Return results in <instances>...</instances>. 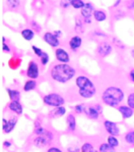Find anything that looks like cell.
<instances>
[{
    "mask_svg": "<svg viewBox=\"0 0 134 152\" xmlns=\"http://www.w3.org/2000/svg\"><path fill=\"white\" fill-rule=\"evenodd\" d=\"M37 88V82L36 80L33 79H29L24 82V92H30V91H33Z\"/></svg>",
    "mask_w": 134,
    "mask_h": 152,
    "instance_id": "cell-21",
    "label": "cell"
},
{
    "mask_svg": "<svg viewBox=\"0 0 134 152\" xmlns=\"http://www.w3.org/2000/svg\"><path fill=\"white\" fill-rule=\"evenodd\" d=\"M85 2L82 1V0H72V3H71V6H72L74 9H81L84 6Z\"/></svg>",
    "mask_w": 134,
    "mask_h": 152,
    "instance_id": "cell-28",
    "label": "cell"
},
{
    "mask_svg": "<svg viewBox=\"0 0 134 152\" xmlns=\"http://www.w3.org/2000/svg\"><path fill=\"white\" fill-rule=\"evenodd\" d=\"M17 124V116H11L10 118H2V131L4 134H9L14 130L15 126Z\"/></svg>",
    "mask_w": 134,
    "mask_h": 152,
    "instance_id": "cell-7",
    "label": "cell"
},
{
    "mask_svg": "<svg viewBox=\"0 0 134 152\" xmlns=\"http://www.w3.org/2000/svg\"><path fill=\"white\" fill-rule=\"evenodd\" d=\"M55 57L56 60L60 64H69L70 62V55L68 52L62 47H58L55 49Z\"/></svg>",
    "mask_w": 134,
    "mask_h": 152,
    "instance_id": "cell-10",
    "label": "cell"
},
{
    "mask_svg": "<svg viewBox=\"0 0 134 152\" xmlns=\"http://www.w3.org/2000/svg\"><path fill=\"white\" fill-rule=\"evenodd\" d=\"M84 23L81 22L79 18H76V20H75V31L77 33L84 31Z\"/></svg>",
    "mask_w": 134,
    "mask_h": 152,
    "instance_id": "cell-29",
    "label": "cell"
},
{
    "mask_svg": "<svg viewBox=\"0 0 134 152\" xmlns=\"http://www.w3.org/2000/svg\"><path fill=\"white\" fill-rule=\"evenodd\" d=\"M131 56H132V57L134 58V49H132V50H131Z\"/></svg>",
    "mask_w": 134,
    "mask_h": 152,
    "instance_id": "cell-46",
    "label": "cell"
},
{
    "mask_svg": "<svg viewBox=\"0 0 134 152\" xmlns=\"http://www.w3.org/2000/svg\"><path fill=\"white\" fill-rule=\"evenodd\" d=\"M94 20L98 23H102V22H105L106 20H107L108 15L107 13H106V11L102 10V9H96V10L94 11Z\"/></svg>",
    "mask_w": 134,
    "mask_h": 152,
    "instance_id": "cell-20",
    "label": "cell"
},
{
    "mask_svg": "<svg viewBox=\"0 0 134 152\" xmlns=\"http://www.w3.org/2000/svg\"><path fill=\"white\" fill-rule=\"evenodd\" d=\"M124 140L127 144L131 145V146H134V131H129L125 134L124 136Z\"/></svg>",
    "mask_w": 134,
    "mask_h": 152,
    "instance_id": "cell-23",
    "label": "cell"
},
{
    "mask_svg": "<svg viewBox=\"0 0 134 152\" xmlns=\"http://www.w3.org/2000/svg\"><path fill=\"white\" fill-rule=\"evenodd\" d=\"M117 108H118V111L121 113L122 118H123L124 120L132 118L133 114H134V109L131 108V107L128 106V105H119Z\"/></svg>",
    "mask_w": 134,
    "mask_h": 152,
    "instance_id": "cell-14",
    "label": "cell"
},
{
    "mask_svg": "<svg viewBox=\"0 0 134 152\" xmlns=\"http://www.w3.org/2000/svg\"><path fill=\"white\" fill-rule=\"evenodd\" d=\"M124 98H125V94L123 90L116 86H109L104 90L102 94L103 103L110 107H118L119 105H121Z\"/></svg>",
    "mask_w": 134,
    "mask_h": 152,
    "instance_id": "cell-2",
    "label": "cell"
},
{
    "mask_svg": "<svg viewBox=\"0 0 134 152\" xmlns=\"http://www.w3.org/2000/svg\"><path fill=\"white\" fill-rule=\"evenodd\" d=\"M112 42H113V44H115V45H116L118 48H120V49H124V48H125V45H124V44L122 43V42L120 41L119 39L115 38V37H113V38H112Z\"/></svg>",
    "mask_w": 134,
    "mask_h": 152,
    "instance_id": "cell-35",
    "label": "cell"
},
{
    "mask_svg": "<svg viewBox=\"0 0 134 152\" xmlns=\"http://www.w3.org/2000/svg\"><path fill=\"white\" fill-rule=\"evenodd\" d=\"M82 45V38L79 36V35H75V36L71 37V39L69 40V48L75 52L78 49L81 47Z\"/></svg>",
    "mask_w": 134,
    "mask_h": 152,
    "instance_id": "cell-15",
    "label": "cell"
},
{
    "mask_svg": "<svg viewBox=\"0 0 134 152\" xmlns=\"http://www.w3.org/2000/svg\"><path fill=\"white\" fill-rule=\"evenodd\" d=\"M43 39L48 45L53 48H58V46L60 45V38H58L53 32H46L43 36Z\"/></svg>",
    "mask_w": 134,
    "mask_h": 152,
    "instance_id": "cell-11",
    "label": "cell"
},
{
    "mask_svg": "<svg viewBox=\"0 0 134 152\" xmlns=\"http://www.w3.org/2000/svg\"><path fill=\"white\" fill-rule=\"evenodd\" d=\"M92 35H94V36H98V37H104V38H107V35H106V34H104L103 32L94 31V32H92Z\"/></svg>",
    "mask_w": 134,
    "mask_h": 152,
    "instance_id": "cell-39",
    "label": "cell"
},
{
    "mask_svg": "<svg viewBox=\"0 0 134 152\" xmlns=\"http://www.w3.org/2000/svg\"><path fill=\"white\" fill-rule=\"evenodd\" d=\"M6 92L8 94V97L10 100H20V92L18 90L15 89H11V88H6Z\"/></svg>",
    "mask_w": 134,
    "mask_h": 152,
    "instance_id": "cell-22",
    "label": "cell"
},
{
    "mask_svg": "<svg viewBox=\"0 0 134 152\" xmlns=\"http://www.w3.org/2000/svg\"><path fill=\"white\" fill-rule=\"evenodd\" d=\"M80 149H81L82 152H97L96 149H94V147L92 146L91 143H89V142L82 144L81 147H80Z\"/></svg>",
    "mask_w": 134,
    "mask_h": 152,
    "instance_id": "cell-26",
    "label": "cell"
},
{
    "mask_svg": "<svg viewBox=\"0 0 134 152\" xmlns=\"http://www.w3.org/2000/svg\"><path fill=\"white\" fill-rule=\"evenodd\" d=\"M46 131L47 130H46L45 128L41 127V126H36V128H35V130H34V134L36 135V136H40V135H43Z\"/></svg>",
    "mask_w": 134,
    "mask_h": 152,
    "instance_id": "cell-34",
    "label": "cell"
},
{
    "mask_svg": "<svg viewBox=\"0 0 134 152\" xmlns=\"http://www.w3.org/2000/svg\"><path fill=\"white\" fill-rule=\"evenodd\" d=\"M70 152H76V151H70Z\"/></svg>",
    "mask_w": 134,
    "mask_h": 152,
    "instance_id": "cell-47",
    "label": "cell"
},
{
    "mask_svg": "<svg viewBox=\"0 0 134 152\" xmlns=\"http://www.w3.org/2000/svg\"><path fill=\"white\" fill-rule=\"evenodd\" d=\"M27 76L29 79H33L37 80L40 77V69H39V64L34 60H31L27 64Z\"/></svg>",
    "mask_w": 134,
    "mask_h": 152,
    "instance_id": "cell-8",
    "label": "cell"
},
{
    "mask_svg": "<svg viewBox=\"0 0 134 152\" xmlns=\"http://www.w3.org/2000/svg\"><path fill=\"white\" fill-rule=\"evenodd\" d=\"M53 140H54V134L47 130L43 135L36 136V138L33 140V143L35 146L39 147V148H43V147L49 146Z\"/></svg>",
    "mask_w": 134,
    "mask_h": 152,
    "instance_id": "cell-5",
    "label": "cell"
},
{
    "mask_svg": "<svg viewBox=\"0 0 134 152\" xmlns=\"http://www.w3.org/2000/svg\"><path fill=\"white\" fill-rule=\"evenodd\" d=\"M113 52V46L111 45L109 42H102L99 44L98 48H97V53L100 57H107L111 53Z\"/></svg>",
    "mask_w": 134,
    "mask_h": 152,
    "instance_id": "cell-9",
    "label": "cell"
},
{
    "mask_svg": "<svg viewBox=\"0 0 134 152\" xmlns=\"http://www.w3.org/2000/svg\"><path fill=\"white\" fill-rule=\"evenodd\" d=\"M94 106H96V108L98 109V111L100 112V113H102V112H103V106H102L101 104H96Z\"/></svg>",
    "mask_w": 134,
    "mask_h": 152,
    "instance_id": "cell-43",
    "label": "cell"
},
{
    "mask_svg": "<svg viewBox=\"0 0 134 152\" xmlns=\"http://www.w3.org/2000/svg\"><path fill=\"white\" fill-rule=\"evenodd\" d=\"M104 128L109 135H112V136H119L120 135V129L115 121L105 120L104 121Z\"/></svg>",
    "mask_w": 134,
    "mask_h": 152,
    "instance_id": "cell-12",
    "label": "cell"
},
{
    "mask_svg": "<svg viewBox=\"0 0 134 152\" xmlns=\"http://www.w3.org/2000/svg\"><path fill=\"white\" fill-rule=\"evenodd\" d=\"M129 79L132 83H134V69L129 72Z\"/></svg>",
    "mask_w": 134,
    "mask_h": 152,
    "instance_id": "cell-41",
    "label": "cell"
},
{
    "mask_svg": "<svg viewBox=\"0 0 134 152\" xmlns=\"http://www.w3.org/2000/svg\"><path fill=\"white\" fill-rule=\"evenodd\" d=\"M43 102L47 106L55 108V107L62 106V105L65 104V99L58 93H49V94H46L43 97Z\"/></svg>",
    "mask_w": 134,
    "mask_h": 152,
    "instance_id": "cell-4",
    "label": "cell"
},
{
    "mask_svg": "<svg viewBox=\"0 0 134 152\" xmlns=\"http://www.w3.org/2000/svg\"><path fill=\"white\" fill-rule=\"evenodd\" d=\"M53 33H54V34L56 35V36L58 37V38H60V37L62 36V31H60V30H57V31H54Z\"/></svg>",
    "mask_w": 134,
    "mask_h": 152,
    "instance_id": "cell-44",
    "label": "cell"
},
{
    "mask_svg": "<svg viewBox=\"0 0 134 152\" xmlns=\"http://www.w3.org/2000/svg\"><path fill=\"white\" fill-rule=\"evenodd\" d=\"M96 10L94 7V4L91 2H85L84 6L80 9V15H81L82 18H84V23L85 25H91L92 20V15L94 11Z\"/></svg>",
    "mask_w": 134,
    "mask_h": 152,
    "instance_id": "cell-6",
    "label": "cell"
},
{
    "mask_svg": "<svg viewBox=\"0 0 134 152\" xmlns=\"http://www.w3.org/2000/svg\"><path fill=\"white\" fill-rule=\"evenodd\" d=\"M66 123H67V130L69 132H74L76 130V118L74 114L69 113L66 118Z\"/></svg>",
    "mask_w": 134,
    "mask_h": 152,
    "instance_id": "cell-17",
    "label": "cell"
},
{
    "mask_svg": "<svg viewBox=\"0 0 134 152\" xmlns=\"http://www.w3.org/2000/svg\"><path fill=\"white\" fill-rule=\"evenodd\" d=\"M75 85L78 88V94L84 99H91L97 94V87L89 77L78 76L75 80Z\"/></svg>",
    "mask_w": 134,
    "mask_h": 152,
    "instance_id": "cell-3",
    "label": "cell"
},
{
    "mask_svg": "<svg viewBox=\"0 0 134 152\" xmlns=\"http://www.w3.org/2000/svg\"><path fill=\"white\" fill-rule=\"evenodd\" d=\"M84 113L86 114L87 118H89L91 120H98L100 118V112L98 111V109L96 108V106H86L85 107Z\"/></svg>",
    "mask_w": 134,
    "mask_h": 152,
    "instance_id": "cell-16",
    "label": "cell"
},
{
    "mask_svg": "<svg viewBox=\"0 0 134 152\" xmlns=\"http://www.w3.org/2000/svg\"><path fill=\"white\" fill-rule=\"evenodd\" d=\"M76 75V71L69 64H56L50 69V77L53 81L59 84H66Z\"/></svg>",
    "mask_w": 134,
    "mask_h": 152,
    "instance_id": "cell-1",
    "label": "cell"
},
{
    "mask_svg": "<svg viewBox=\"0 0 134 152\" xmlns=\"http://www.w3.org/2000/svg\"><path fill=\"white\" fill-rule=\"evenodd\" d=\"M85 105L84 104H77L75 105L74 107H73V109H74V111L76 112L77 114H81V113H84V110H85Z\"/></svg>",
    "mask_w": 134,
    "mask_h": 152,
    "instance_id": "cell-32",
    "label": "cell"
},
{
    "mask_svg": "<svg viewBox=\"0 0 134 152\" xmlns=\"http://www.w3.org/2000/svg\"><path fill=\"white\" fill-rule=\"evenodd\" d=\"M40 61L42 65H47L50 61V56L47 52H44V54L40 57Z\"/></svg>",
    "mask_w": 134,
    "mask_h": 152,
    "instance_id": "cell-31",
    "label": "cell"
},
{
    "mask_svg": "<svg viewBox=\"0 0 134 152\" xmlns=\"http://www.w3.org/2000/svg\"><path fill=\"white\" fill-rule=\"evenodd\" d=\"M46 152H63V151H62L60 148H58V147H54V146H53V147H49Z\"/></svg>",
    "mask_w": 134,
    "mask_h": 152,
    "instance_id": "cell-38",
    "label": "cell"
},
{
    "mask_svg": "<svg viewBox=\"0 0 134 152\" xmlns=\"http://www.w3.org/2000/svg\"><path fill=\"white\" fill-rule=\"evenodd\" d=\"M121 2H122V0H116V1H115V3H114V7H117V6H119L120 4H121Z\"/></svg>",
    "mask_w": 134,
    "mask_h": 152,
    "instance_id": "cell-45",
    "label": "cell"
},
{
    "mask_svg": "<svg viewBox=\"0 0 134 152\" xmlns=\"http://www.w3.org/2000/svg\"><path fill=\"white\" fill-rule=\"evenodd\" d=\"M3 147L4 148H9V147H11V142H9V141H4L3 142Z\"/></svg>",
    "mask_w": 134,
    "mask_h": 152,
    "instance_id": "cell-42",
    "label": "cell"
},
{
    "mask_svg": "<svg viewBox=\"0 0 134 152\" xmlns=\"http://www.w3.org/2000/svg\"><path fill=\"white\" fill-rule=\"evenodd\" d=\"M127 8L130 9V10H133L134 9V0H129L127 2Z\"/></svg>",
    "mask_w": 134,
    "mask_h": 152,
    "instance_id": "cell-40",
    "label": "cell"
},
{
    "mask_svg": "<svg viewBox=\"0 0 134 152\" xmlns=\"http://www.w3.org/2000/svg\"><path fill=\"white\" fill-rule=\"evenodd\" d=\"M6 5L10 9H17L20 5V0H6Z\"/></svg>",
    "mask_w": 134,
    "mask_h": 152,
    "instance_id": "cell-27",
    "label": "cell"
},
{
    "mask_svg": "<svg viewBox=\"0 0 134 152\" xmlns=\"http://www.w3.org/2000/svg\"><path fill=\"white\" fill-rule=\"evenodd\" d=\"M127 105L134 109V92H131L127 96Z\"/></svg>",
    "mask_w": 134,
    "mask_h": 152,
    "instance_id": "cell-33",
    "label": "cell"
},
{
    "mask_svg": "<svg viewBox=\"0 0 134 152\" xmlns=\"http://www.w3.org/2000/svg\"><path fill=\"white\" fill-rule=\"evenodd\" d=\"M2 51L5 53H10V47L6 43H2Z\"/></svg>",
    "mask_w": 134,
    "mask_h": 152,
    "instance_id": "cell-37",
    "label": "cell"
},
{
    "mask_svg": "<svg viewBox=\"0 0 134 152\" xmlns=\"http://www.w3.org/2000/svg\"><path fill=\"white\" fill-rule=\"evenodd\" d=\"M20 35H22V37L24 39L25 41H32L33 39L35 38V35H36V31L33 29H31V28H27V29H24L22 30V32H20Z\"/></svg>",
    "mask_w": 134,
    "mask_h": 152,
    "instance_id": "cell-19",
    "label": "cell"
},
{
    "mask_svg": "<svg viewBox=\"0 0 134 152\" xmlns=\"http://www.w3.org/2000/svg\"><path fill=\"white\" fill-rule=\"evenodd\" d=\"M32 49H33V52L35 53V55H36L37 57H39V58H40L41 56L44 54V52H45L43 49H41L40 47H38V46H36V45L32 46Z\"/></svg>",
    "mask_w": 134,
    "mask_h": 152,
    "instance_id": "cell-30",
    "label": "cell"
},
{
    "mask_svg": "<svg viewBox=\"0 0 134 152\" xmlns=\"http://www.w3.org/2000/svg\"><path fill=\"white\" fill-rule=\"evenodd\" d=\"M8 109L14 112L17 115H22L24 113V106L20 103L19 100H10L8 103Z\"/></svg>",
    "mask_w": 134,
    "mask_h": 152,
    "instance_id": "cell-13",
    "label": "cell"
},
{
    "mask_svg": "<svg viewBox=\"0 0 134 152\" xmlns=\"http://www.w3.org/2000/svg\"><path fill=\"white\" fill-rule=\"evenodd\" d=\"M66 108L62 105V106H58V107H55V108H53V110L50 112L49 115L50 118H61V116H63L64 114H66Z\"/></svg>",
    "mask_w": 134,
    "mask_h": 152,
    "instance_id": "cell-18",
    "label": "cell"
},
{
    "mask_svg": "<svg viewBox=\"0 0 134 152\" xmlns=\"http://www.w3.org/2000/svg\"><path fill=\"white\" fill-rule=\"evenodd\" d=\"M71 3H72V0H61L60 1V6L62 8L66 9L68 8L69 6H71Z\"/></svg>",
    "mask_w": 134,
    "mask_h": 152,
    "instance_id": "cell-36",
    "label": "cell"
},
{
    "mask_svg": "<svg viewBox=\"0 0 134 152\" xmlns=\"http://www.w3.org/2000/svg\"><path fill=\"white\" fill-rule=\"evenodd\" d=\"M99 152H116L115 148L110 146L108 143H102L99 147Z\"/></svg>",
    "mask_w": 134,
    "mask_h": 152,
    "instance_id": "cell-25",
    "label": "cell"
},
{
    "mask_svg": "<svg viewBox=\"0 0 134 152\" xmlns=\"http://www.w3.org/2000/svg\"><path fill=\"white\" fill-rule=\"evenodd\" d=\"M81 152H82V151H81Z\"/></svg>",
    "mask_w": 134,
    "mask_h": 152,
    "instance_id": "cell-48",
    "label": "cell"
},
{
    "mask_svg": "<svg viewBox=\"0 0 134 152\" xmlns=\"http://www.w3.org/2000/svg\"><path fill=\"white\" fill-rule=\"evenodd\" d=\"M107 143L110 145V146L114 147V148H116V147L119 146V140H118L117 136H112V135H109L107 138Z\"/></svg>",
    "mask_w": 134,
    "mask_h": 152,
    "instance_id": "cell-24",
    "label": "cell"
}]
</instances>
